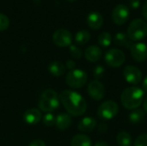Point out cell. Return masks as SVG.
I'll return each instance as SVG.
<instances>
[{"label":"cell","mask_w":147,"mask_h":146,"mask_svg":"<svg viewBox=\"0 0 147 146\" xmlns=\"http://www.w3.org/2000/svg\"><path fill=\"white\" fill-rule=\"evenodd\" d=\"M129 5L133 9H138L140 5V0H129Z\"/></svg>","instance_id":"cell-31"},{"label":"cell","mask_w":147,"mask_h":146,"mask_svg":"<svg viewBox=\"0 0 147 146\" xmlns=\"http://www.w3.org/2000/svg\"><path fill=\"white\" fill-rule=\"evenodd\" d=\"M130 15L129 8L124 4V3H120L115 7V9L112 11V20L113 22L117 24V25H122L127 22L128 20Z\"/></svg>","instance_id":"cell-8"},{"label":"cell","mask_w":147,"mask_h":146,"mask_svg":"<svg viewBox=\"0 0 147 146\" xmlns=\"http://www.w3.org/2000/svg\"><path fill=\"white\" fill-rule=\"evenodd\" d=\"M143 108H144V111H146L147 113V96L143 101Z\"/></svg>","instance_id":"cell-37"},{"label":"cell","mask_w":147,"mask_h":146,"mask_svg":"<svg viewBox=\"0 0 147 146\" xmlns=\"http://www.w3.org/2000/svg\"><path fill=\"white\" fill-rule=\"evenodd\" d=\"M59 100L67 113L72 116H81L87 109L85 99L78 92L65 89L59 95Z\"/></svg>","instance_id":"cell-1"},{"label":"cell","mask_w":147,"mask_h":146,"mask_svg":"<svg viewBox=\"0 0 147 146\" xmlns=\"http://www.w3.org/2000/svg\"><path fill=\"white\" fill-rule=\"evenodd\" d=\"M134 146H147V133L140 135L135 139Z\"/></svg>","instance_id":"cell-29"},{"label":"cell","mask_w":147,"mask_h":146,"mask_svg":"<svg viewBox=\"0 0 147 146\" xmlns=\"http://www.w3.org/2000/svg\"><path fill=\"white\" fill-rule=\"evenodd\" d=\"M96 120L92 117H84L78 124V128L83 133H90L96 127Z\"/></svg>","instance_id":"cell-15"},{"label":"cell","mask_w":147,"mask_h":146,"mask_svg":"<svg viewBox=\"0 0 147 146\" xmlns=\"http://www.w3.org/2000/svg\"><path fill=\"white\" fill-rule=\"evenodd\" d=\"M23 118L27 124L34 126V125L38 124L40 121L41 113L37 108H29L24 113Z\"/></svg>","instance_id":"cell-13"},{"label":"cell","mask_w":147,"mask_h":146,"mask_svg":"<svg viewBox=\"0 0 147 146\" xmlns=\"http://www.w3.org/2000/svg\"><path fill=\"white\" fill-rule=\"evenodd\" d=\"M112 42V35L109 32H102L98 36V43L103 46L108 47L110 46Z\"/></svg>","instance_id":"cell-24"},{"label":"cell","mask_w":147,"mask_h":146,"mask_svg":"<svg viewBox=\"0 0 147 146\" xmlns=\"http://www.w3.org/2000/svg\"><path fill=\"white\" fill-rule=\"evenodd\" d=\"M94 146H109V145L104 141H98L95 144Z\"/></svg>","instance_id":"cell-36"},{"label":"cell","mask_w":147,"mask_h":146,"mask_svg":"<svg viewBox=\"0 0 147 146\" xmlns=\"http://www.w3.org/2000/svg\"><path fill=\"white\" fill-rule=\"evenodd\" d=\"M145 118V111L140 108L134 109L129 114V120L133 124H139Z\"/></svg>","instance_id":"cell-22"},{"label":"cell","mask_w":147,"mask_h":146,"mask_svg":"<svg viewBox=\"0 0 147 146\" xmlns=\"http://www.w3.org/2000/svg\"><path fill=\"white\" fill-rule=\"evenodd\" d=\"M132 58L137 62H143L147 59V46L143 42L134 43L131 47Z\"/></svg>","instance_id":"cell-12"},{"label":"cell","mask_w":147,"mask_h":146,"mask_svg":"<svg viewBox=\"0 0 147 146\" xmlns=\"http://www.w3.org/2000/svg\"><path fill=\"white\" fill-rule=\"evenodd\" d=\"M88 26L92 29H99L103 24V16L101 13L93 11L90 13L87 16Z\"/></svg>","instance_id":"cell-14"},{"label":"cell","mask_w":147,"mask_h":146,"mask_svg":"<svg viewBox=\"0 0 147 146\" xmlns=\"http://www.w3.org/2000/svg\"><path fill=\"white\" fill-rule=\"evenodd\" d=\"M104 67L102 65H96L93 70V76L96 78V80L102 78L104 74Z\"/></svg>","instance_id":"cell-28"},{"label":"cell","mask_w":147,"mask_h":146,"mask_svg":"<svg viewBox=\"0 0 147 146\" xmlns=\"http://www.w3.org/2000/svg\"><path fill=\"white\" fill-rule=\"evenodd\" d=\"M28 146H47L45 142L42 141L41 139H34L33 140Z\"/></svg>","instance_id":"cell-30"},{"label":"cell","mask_w":147,"mask_h":146,"mask_svg":"<svg viewBox=\"0 0 147 146\" xmlns=\"http://www.w3.org/2000/svg\"><path fill=\"white\" fill-rule=\"evenodd\" d=\"M107 130H108V126H107L105 123H102V124L99 125V126H98V131H99V133H104L105 132H107Z\"/></svg>","instance_id":"cell-33"},{"label":"cell","mask_w":147,"mask_h":146,"mask_svg":"<svg viewBox=\"0 0 147 146\" xmlns=\"http://www.w3.org/2000/svg\"><path fill=\"white\" fill-rule=\"evenodd\" d=\"M145 91L139 87H128L125 89L121 96L122 106L129 110L138 108L144 101Z\"/></svg>","instance_id":"cell-2"},{"label":"cell","mask_w":147,"mask_h":146,"mask_svg":"<svg viewBox=\"0 0 147 146\" xmlns=\"http://www.w3.org/2000/svg\"><path fill=\"white\" fill-rule=\"evenodd\" d=\"M142 87H143V90L147 92V76L144 78L143 83H142Z\"/></svg>","instance_id":"cell-35"},{"label":"cell","mask_w":147,"mask_h":146,"mask_svg":"<svg viewBox=\"0 0 147 146\" xmlns=\"http://www.w3.org/2000/svg\"><path fill=\"white\" fill-rule=\"evenodd\" d=\"M119 112V106L114 101H106L102 102L98 109L97 115L100 119L104 120H109L115 118Z\"/></svg>","instance_id":"cell-6"},{"label":"cell","mask_w":147,"mask_h":146,"mask_svg":"<svg viewBox=\"0 0 147 146\" xmlns=\"http://www.w3.org/2000/svg\"><path fill=\"white\" fill-rule=\"evenodd\" d=\"M72 120L69 114H60L56 117L55 126L59 130H66L71 126Z\"/></svg>","instance_id":"cell-17"},{"label":"cell","mask_w":147,"mask_h":146,"mask_svg":"<svg viewBox=\"0 0 147 146\" xmlns=\"http://www.w3.org/2000/svg\"><path fill=\"white\" fill-rule=\"evenodd\" d=\"M90 39V34L89 31L83 29L78 31L75 35V41L78 45H84L86 44Z\"/></svg>","instance_id":"cell-23"},{"label":"cell","mask_w":147,"mask_h":146,"mask_svg":"<svg viewBox=\"0 0 147 146\" xmlns=\"http://www.w3.org/2000/svg\"><path fill=\"white\" fill-rule=\"evenodd\" d=\"M71 146H92L90 139L84 134H77L71 140Z\"/></svg>","instance_id":"cell-20"},{"label":"cell","mask_w":147,"mask_h":146,"mask_svg":"<svg viewBox=\"0 0 147 146\" xmlns=\"http://www.w3.org/2000/svg\"><path fill=\"white\" fill-rule=\"evenodd\" d=\"M67 1H69V2H74V1H76V0H67Z\"/></svg>","instance_id":"cell-38"},{"label":"cell","mask_w":147,"mask_h":146,"mask_svg":"<svg viewBox=\"0 0 147 146\" xmlns=\"http://www.w3.org/2000/svg\"><path fill=\"white\" fill-rule=\"evenodd\" d=\"M69 50H70V53H71V57L74 59H80L83 55L82 50L75 45H71Z\"/></svg>","instance_id":"cell-26"},{"label":"cell","mask_w":147,"mask_h":146,"mask_svg":"<svg viewBox=\"0 0 147 146\" xmlns=\"http://www.w3.org/2000/svg\"><path fill=\"white\" fill-rule=\"evenodd\" d=\"M88 81L87 73L81 69H74L70 71L66 77L65 82L68 86L73 89H79L85 85Z\"/></svg>","instance_id":"cell-5"},{"label":"cell","mask_w":147,"mask_h":146,"mask_svg":"<svg viewBox=\"0 0 147 146\" xmlns=\"http://www.w3.org/2000/svg\"><path fill=\"white\" fill-rule=\"evenodd\" d=\"M142 14H143V16L147 20V1L145 3V4L143 5V8H142Z\"/></svg>","instance_id":"cell-34"},{"label":"cell","mask_w":147,"mask_h":146,"mask_svg":"<svg viewBox=\"0 0 147 146\" xmlns=\"http://www.w3.org/2000/svg\"><path fill=\"white\" fill-rule=\"evenodd\" d=\"M76 67V63L73 61V60H67L66 61V64H65V68L69 69L70 71L71 70H74Z\"/></svg>","instance_id":"cell-32"},{"label":"cell","mask_w":147,"mask_h":146,"mask_svg":"<svg viewBox=\"0 0 147 146\" xmlns=\"http://www.w3.org/2000/svg\"><path fill=\"white\" fill-rule=\"evenodd\" d=\"M48 71L55 77L62 76L65 71V65L60 61H53L48 65Z\"/></svg>","instance_id":"cell-19"},{"label":"cell","mask_w":147,"mask_h":146,"mask_svg":"<svg viewBox=\"0 0 147 146\" xmlns=\"http://www.w3.org/2000/svg\"><path fill=\"white\" fill-rule=\"evenodd\" d=\"M105 87L98 80L91 81L88 85V94L91 99L95 101H101L105 96Z\"/></svg>","instance_id":"cell-11"},{"label":"cell","mask_w":147,"mask_h":146,"mask_svg":"<svg viewBox=\"0 0 147 146\" xmlns=\"http://www.w3.org/2000/svg\"><path fill=\"white\" fill-rule=\"evenodd\" d=\"M123 77L128 83L137 85L142 80V72L136 66L127 65L123 70Z\"/></svg>","instance_id":"cell-10"},{"label":"cell","mask_w":147,"mask_h":146,"mask_svg":"<svg viewBox=\"0 0 147 146\" xmlns=\"http://www.w3.org/2000/svg\"><path fill=\"white\" fill-rule=\"evenodd\" d=\"M104 59L109 66L118 68L125 63L126 55L123 51L117 48H112L107 51L104 56Z\"/></svg>","instance_id":"cell-7"},{"label":"cell","mask_w":147,"mask_h":146,"mask_svg":"<svg viewBox=\"0 0 147 146\" xmlns=\"http://www.w3.org/2000/svg\"><path fill=\"white\" fill-rule=\"evenodd\" d=\"M127 36L132 41H140L147 35V23L142 19H135L127 28Z\"/></svg>","instance_id":"cell-4"},{"label":"cell","mask_w":147,"mask_h":146,"mask_svg":"<svg viewBox=\"0 0 147 146\" xmlns=\"http://www.w3.org/2000/svg\"><path fill=\"white\" fill-rule=\"evenodd\" d=\"M53 43L59 47H65L71 45L72 35L67 29L60 28L56 30L53 34Z\"/></svg>","instance_id":"cell-9"},{"label":"cell","mask_w":147,"mask_h":146,"mask_svg":"<svg viewBox=\"0 0 147 146\" xmlns=\"http://www.w3.org/2000/svg\"><path fill=\"white\" fill-rule=\"evenodd\" d=\"M102 49L97 46H90L84 52V57L90 62H97L102 58Z\"/></svg>","instance_id":"cell-16"},{"label":"cell","mask_w":147,"mask_h":146,"mask_svg":"<svg viewBox=\"0 0 147 146\" xmlns=\"http://www.w3.org/2000/svg\"><path fill=\"white\" fill-rule=\"evenodd\" d=\"M9 26V20L7 15L0 13V32L6 30Z\"/></svg>","instance_id":"cell-27"},{"label":"cell","mask_w":147,"mask_h":146,"mask_svg":"<svg viewBox=\"0 0 147 146\" xmlns=\"http://www.w3.org/2000/svg\"><path fill=\"white\" fill-rule=\"evenodd\" d=\"M117 144L120 146H131L133 145V139L129 133L127 132H120L116 137Z\"/></svg>","instance_id":"cell-21"},{"label":"cell","mask_w":147,"mask_h":146,"mask_svg":"<svg viewBox=\"0 0 147 146\" xmlns=\"http://www.w3.org/2000/svg\"><path fill=\"white\" fill-rule=\"evenodd\" d=\"M55 120H56V117L52 113H47L43 117V120H42L43 124L47 126H52L55 125Z\"/></svg>","instance_id":"cell-25"},{"label":"cell","mask_w":147,"mask_h":146,"mask_svg":"<svg viewBox=\"0 0 147 146\" xmlns=\"http://www.w3.org/2000/svg\"><path fill=\"white\" fill-rule=\"evenodd\" d=\"M114 41L116 45L121 46H124V47L128 48V49H131V47L134 45L133 41L128 38L127 34H126L122 32H119L115 35Z\"/></svg>","instance_id":"cell-18"},{"label":"cell","mask_w":147,"mask_h":146,"mask_svg":"<svg viewBox=\"0 0 147 146\" xmlns=\"http://www.w3.org/2000/svg\"><path fill=\"white\" fill-rule=\"evenodd\" d=\"M59 96L53 89H46L40 96L38 101L39 108L46 113H52L59 106Z\"/></svg>","instance_id":"cell-3"}]
</instances>
